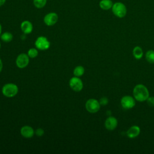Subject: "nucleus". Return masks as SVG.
Returning a JSON list of instances; mask_svg holds the SVG:
<instances>
[{"label": "nucleus", "instance_id": "obj_1", "mask_svg": "<svg viewBox=\"0 0 154 154\" xmlns=\"http://www.w3.org/2000/svg\"><path fill=\"white\" fill-rule=\"evenodd\" d=\"M133 96L137 101L144 102L149 97V92L144 85L137 84L134 88Z\"/></svg>", "mask_w": 154, "mask_h": 154}, {"label": "nucleus", "instance_id": "obj_2", "mask_svg": "<svg viewBox=\"0 0 154 154\" xmlns=\"http://www.w3.org/2000/svg\"><path fill=\"white\" fill-rule=\"evenodd\" d=\"M113 14L118 18H123L127 14V7L122 2H116L113 3L111 8Z\"/></svg>", "mask_w": 154, "mask_h": 154}, {"label": "nucleus", "instance_id": "obj_3", "mask_svg": "<svg viewBox=\"0 0 154 154\" xmlns=\"http://www.w3.org/2000/svg\"><path fill=\"white\" fill-rule=\"evenodd\" d=\"M2 93L5 97H13L18 93V87L14 84L8 83L2 87Z\"/></svg>", "mask_w": 154, "mask_h": 154}, {"label": "nucleus", "instance_id": "obj_4", "mask_svg": "<svg viewBox=\"0 0 154 154\" xmlns=\"http://www.w3.org/2000/svg\"><path fill=\"white\" fill-rule=\"evenodd\" d=\"M100 107L99 102L95 99H90L85 103V108L90 113L97 112Z\"/></svg>", "mask_w": 154, "mask_h": 154}, {"label": "nucleus", "instance_id": "obj_5", "mask_svg": "<svg viewBox=\"0 0 154 154\" xmlns=\"http://www.w3.org/2000/svg\"><path fill=\"white\" fill-rule=\"evenodd\" d=\"M35 46L37 49L42 51H45L49 48L51 43L46 37L40 36L36 39L35 42Z\"/></svg>", "mask_w": 154, "mask_h": 154}, {"label": "nucleus", "instance_id": "obj_6", "mask_svg": "<svg viewBox=\"0 0 154 154\" xmlns=\"http://www.w3.org/2000/svg\"><path fill=\"white\" fill-rule=\"evenodd\" d=\"M122 106L125 109H129L134 107L135 105V99L131 96H124L120 100Z\"/></svg>", "mask_w": 154, "mask_h": 154}, {"label": "nucleus", "instance_id": "obj_7", "mask_svg": "<svg viewBox=\"0 0 154 154\" xmlns=\"http://www.w3.org/2000/svg\"><path fill=\"white\" fill-rule=\"evenodd\" d=\"M58 20V16L55 12H49L47 13L43 18V22L47 26L54 25Z\"/></svg>", "mask_w": 154, "mask_h": 154}, {"label": "nucleus", "instance_id": "obj_8", "mask_svg": "<svg viewBox=\"0 0 154 154\" xmlns=\"http://www.w3.org/2000/svg\"><path fill=\"white\" fill-rule=\"evenodd\" d=\"M69 85L70 88L75 91H80L83 88V83L82 80L78 76L72 77L69 81Z\"/></svg>", "mask_w": 154, "mask_h": 154}, {"label": "nucleus", "instance_id": "obj_9", "mask_svg": "<svg viewBox=\"0 0 154 154\" xmlns=\"http://www.w3.org/2000/svg\"><path fill=\"white\" fill-rule=\"evenodd\" d=\"M29 61V60L28 54L26 55V54L22 53L17 56L16 60V64L19 68L23 69L28 66Z\"/></svg>", "mask_w": 154, "mask_h": 154}, {"label": "nucleus", "instance_id": "obj_10", "mask_svg": "<svg viewBox=\"0 0 154 154\" xmlns=\"http://www.w3.org/2000/svg\"><path fill=\"white\" fill-rule=\"evenodd\" d=\"M118 125V121L117 119L112 116L108 117L105 122V127L108 131L114 130Z\"/></svg>", "mask_w": 154, "mask_h": 154}, {"label": "nucleus", "instance_id": "obj_11", "mask_svg": "<svg viewBox=\"0 0 154 154\" xmlns=\"http://www.w3.org/2000/svg\"><path fill=\"white\" fill-rule=\"evenodd\" d=\"M140 128L138 126H132L127 131V136L130 138H134L140 135Z\"/></svg>", "mask_w": 154, "mask_h": 154}, {"label": "nucleus", "instance_id": "obj_12", "mask_svg": "<svg viewBox=\"0 0 154 154\" xmlns=\"http://www.w3.org/2000/svg\"><path fill=\"white\" fill-rule=\"evenodd\" d=\"M20 134L25 138H31L34 134V131L29 126H23L20 129Z\"/></svg>", "mask_w": 154, "mask_h": 154}, {"label": "nucleus", "instance_id": "obj_13", "mask_svg": "<svg viewBox=\"0 0 154 154\" xmlns=\"http://www.w3.org/2000/svg\"><path fill=\"white\" fill-rule=\"evenodd\" d=\"M20 29L25 34H30L33 29L32 23L29 20H24L20 24Z\"/></svg>", "mask_w": 154, "mask_h": 154}, {"label": "nucleus", "instance_id": "obj_14", "mask_svg": "<svg viewBox=\"0 0 154 154\" xmlns=\"http://www.w3.org/2000/svg\"><path fill=\"white\" fill-rule=\"evenodd\" d=\"M113 5L112 0H100L99 2V7L103 10H111Z\"/></svg>", "mask_w": 154, "mask_h": 154}, {"label": "nucleus", "instance_id": "obj_15", "mask_svg": "<svg viewBox=\"0 0 154 154\" xmlns=\"http://www.w3.org/2000/svg\"><path fill=\"white\" fill-rule=\"evenodd\" d=\"M132 54L134 57L137 60L141 59L143 56V51L141 47L137 46L134 48L132 50Z\"/></svg>", "mask_w": 154, "mask_h": 154}, {"label": "nucleus", "instance_id": "obj_16", "mask_svg": "<svg viewBox=\"0 0 154 154\" xmlns=\"http://www.w3.org/2000/svg\"><path fill=\"white\" fill-rule=\"evenodd\" d=\"M13 34L10 32H5L1 35V38L4 42H10L13 39Z\"/></svg>", "mask_w": 154, "mask_h": 154}, {"label": "nucleus", "instance_id": "obj_17", "mask_svg": "<svg viewBox=\"0 0 154 154\" xmlns=\"http://www.w3.org/2000/svg\"><path fill=\"white\" fill-rule=\"evenodd\" d=\"M47 0H33V4L37 8L40 9L45 7L46 5Z\"/></svg>", "mask_w": 154, "mask_h": 154}, {"label": "nucleus", "instance_id": "obj_18", "mask_svg": "<svg viewBox=\"0 0 154 154\" xmlns=\"http://www.w3.org/2000/svg\"><path fill=\"white\" fill-rule=\"evenodd\" d=\"M84 72H85V69L82 66H78L74 69L73 74L75 76L79 77L83 75V74L84 73Z\"/></svg>", "mask_w": 154, "mask_h": 154}, {"label": "nucleus", "instance_id": "obj_19", "mask_svg": "<svg viewBox=\"0 0 154 154\" xmlns=\"http://www.w3.org/2000/svg\"><path fill=\"white\" fill-rule=\"evenodd\" d=\"M146 60L151 64L154 63V51L149 50L146 53Z\"/></svg>", "mask_w": 154, "mask_h": 154}, {"label": "nucleus", "instance_id": "obj_20", "mask_svg": "<svg viewBox=\"0 0 154 154\" xmlns=\"http://www.w3.org/2000/svg\"><path fill=\"white\" fill-rule=\"evenodd\" d=\"M28 55L31 58H35L38 55V51L35 48H31L28 51Z\"/></svg>", "mask_w": 154, "mask_h": 154}, {"label": "nucleus", "instance_id": "obj_21", "mask_svg": "<svg viewBox=\"0 0 154 154\" xmlns=\"http://www.w3.org/2000/svg\"><path fill=\"white\" fill-rule=\"evenodd\" d=\"M147 103L149 106L153 107L154 106V97L153 96H150L147 98L146 100Z\"/></svg>", "mask_w": 154, "mask_h": 154}, {"label": "nucleus", "instance_id": "obj_22", "mask_svg": "<svg viewBox=\"0 0 154 154\" xmlns=\"http://www.w3.org/2000/svg\"><path fill=\"white\" fill-rule=\"evenodd\" d=\"M99 103H100V105H103V106L106 105L108 103V99L105 97H103L100 99Z\"/></svg>", "mask_w": 154, "mask_h": 154}, {"label": "nucleus", "instance_id": "obj_23", "mask_svg": "<svg viewBox=\"0 0 154 154\" xmlns=\"http://www.w3.org/2000/svg\"><path fill=\"white\" fill-rule=\"evenodd\" d=\"M45 132H44V130L42 128H38L35 131V134L38 136V137H42L43 135Z\"/></svg>", "mask_w": 154, "mask_h": 154}, {"label": "nucleus", "instance_id": "obj_24", "mask_svg": "<svg viewBox=\"0 0 154 154\" xmlns=\"http://www.w3.org/2000/svg\"><path fill=\"white\" fill-rule=\"evenodd\" d=\"M6 2V0H0V7L2 6Z\"/></svg>", "mask_w": 154, "mask_h": 154}, {"label": "nucleus", "instance_id": "obj_25", "mask_svg": "<svg viewBox=\"0 0 154 154\" xmlns=\"http://www.w3.org/2000/svg\"><path fill=\"white\" fill-rule=\"evenodd\" d=\"M2 67H3V64H2L1 60L0 59V73L1 72V71L2 70Z\"/></svg>", "mask_w": 154, "mask_h": 154}, {"label": "nucleus", "instance_id": "obj_26", "mask_svg": "<svg viewBox=\"0 0 154 154\" xmlns=\"http://www.w3.org/2000/svg\"><path fill=\"white\" fill-rule=\"evenodd\" d=\"M1 32H2V26H1V25L0 23V36L1 35Z\"/></svg>", "mask_w": 154, "mask_h": 154}, {"label": "nucleus", "instance_id": "obj_27", "mask_svg": "<svg viewBox=\"0 0 154 154\" xmlns=\"http://www.w3.org/2000/svg\"><path fill=\"white\" fill-rule=\"evenodd\" d=\"M0 48H1V43H0Z\"/></svg>", "mask_w": 154, "mask_h": 154}]
</instances>
